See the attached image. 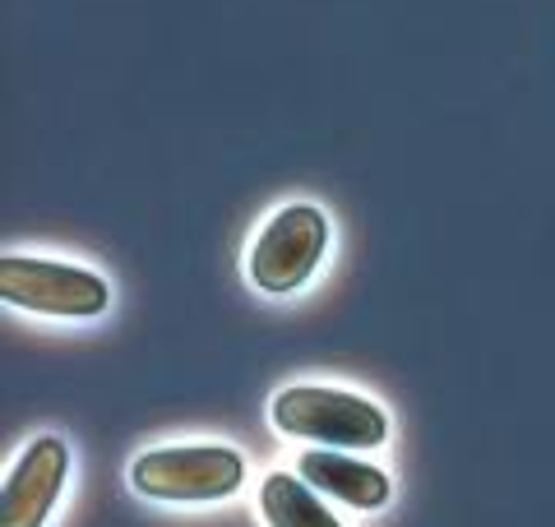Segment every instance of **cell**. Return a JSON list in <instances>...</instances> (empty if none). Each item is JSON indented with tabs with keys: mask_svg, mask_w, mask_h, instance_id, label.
I'll use <instances>...</instances> for the list:
<instances>
[{
	"mask_svg": "<svg viewBox=\"0 0 555 527\" xmlns=\"http://www.w3.org/2000/svg\"><path fill=\"white\" fill-rule=\"evenodd\" d=\"M69 481V445L61 435H38L10 463L0 486V527H47Z\"/></svg>",
	"mask_w": 555,
	"mask_h": 527,
	"instance_id": "5",
	"label": "cell"
},
{
	"mask_svg": "<svg viewBox=\"0 0 555 527\" xmlns=\"http://www.w3.org/2000/svg\"><path fill=\"white\" fill-rule=\"evenodd\" d=\"M259 518L269 527H343L320 490L301 472H287V467H273L259 481Z\"/></svg>",
	"mask_w": 555,
	"mask_h": 527,
	"instance_id": "7",
	"label": "cell"
},
{
	"mask_svg": "<svg viewBox=\"0 0 555 527\" xmlns=\"http://www.w3.org/2000/svg\"><path fill=\"white\" fill-rule=\"evenodd\" d=\"M130 486L158 504H218L246 486V453L232 445H163L130 463Z\"/></svg>",
	"mask_w": 555,
	"mask_h": 527,
	"instance_id": "2",
	"label": "cell"
},
{
	"mask_svg": "<svg viewBox=\"0 0 555 527\" xmlns=\"http://www.w3.org/2000/svg\"><path fill=\"white\" fill-rule=\"evenodd\" d=\"M328 250V214L320 204H283L259 227V236L246 255V273L255 292L292 296L315 278Z\"/></svg>",
	"mask_w": 555,
	"mask_h": 527,
	"instance_id": "4",
	"label": "cell"
},
{
	"mask_svg": "<svg viewBox=\"0 0 555 527\" xmlns=\"http://www.w3.org/2000/svg\"><path fill=\"white\" fill-rule=\"evenodd\" d=\"M0 296L5 306L42 320H98L112 310V283L98 269L47 255L0 259Z\"/></svg>",
	"mask_w": 555,
	"mask_h": 527,
	"instance_id": "3",
	"label": "cell"
},
{
	"mask_svg": "<svg viewBox=\"0 0 555 527\" xmlns=\"http://www.w3.org/2000/svg\"><path fill=\"white\" fill-rule=\"evenodd\" d=\"M278 435L320 449H379L389 439V412L375 398L334 384H287L269 402Z\"/></svg>",
	"mask_w": 555,
	"mask_h": 527,
	"instance_id": "1",
	"label": "cell"
},
{
	"mask_svg": "<svg viewBox=\"0 0 555 527\" xmlns=\"http://www.w3.org/2000/svg\"><path fill=\"white\" fill-rule=\"evenodd\" d=\"M297 472L324 500L347 504V509H357V514H375V509H385L393 500V481L385 472L366 459H357V453H343V449H306L297 459Z\"/></svg>",
	"mask_w": 555,
	"mask_h": 527,
	"instance_id": "6",
	"label": "cell"
}]
</instances>
